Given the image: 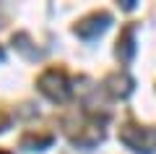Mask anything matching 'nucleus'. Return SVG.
<instances>
[{
	"label": "nucleus",
	"mask_w": 156,
	"mask_h": 154,
	"mask_svg": "<svg viewBox=\"0 0 156 154\" xmlns=\"http://www.w3.org/2000/svg\"><path fill=\"white\" fill-rule=\"evenodd\" d=\"M120 141L130 146L138 154H154L156 152V131L154 128H140V126H125L120 131Z\"/></svg>",
	"instance_id": "nucleus-1"
},
{
	"label": "nucleus",
	"mask_w": 156,
	"mask_h": 154,
	"mask_svg": "<svg viewBox=\"0 0 156 154\" xmlns=\"http://www.w3.org/2000/svg\"><path fill=\"white\" fill-rule=\"evenodd\" d=\"M39 89H42V94H47L52 102H65V99L70 97L68 78L62 76L60 71H47L44 76L39 78Z\"/></svg>",
	"instance_id": "nucleus-2"
},
{
	"label": "nucleus",
	"mask_w": 156,
	"mask_h": 154,
	"mask_svg": "<svg viewBox=\"0 0 156 154\" xmlns=\"http://www.w3.org/2000/svg\"><path fill=\"white\" fill-rule=\"evenodd\" d=\"M112 24V18H109V13H94V16H89L86 21H81L76 26V32H78V37H83V39H94L96 34H101L107 26Z\"/></svg>",
	"instance_id": "nucleus-3"
},
{
	"label": "nucleus",
	"mask_w": 156,
	"mask_h": 154,
	"mask_svg": "<svg viewBox=\"0 0 156 154\" xmlns=\"http://www.w3.org/2000/svg\"><path fill=\"white\" fill-rule=\"evenodd\" d=\"M107 86H109V92L115 94V97H128V94H133L135 81L128 73H115V76L107 78Z\"/></svg>",
	"instance_id": "nucleus-4"
},
{
	"label": "nucleus",
	"mask_w": 156,
	"mask_h": 154,
	"mask_svg": "<svg viewBox=\"0 0 156 154\" xmlns=\"http://www.w3.org/2000/svg\"><path fill=\"white\" fill-rule=\"evenodd\" d=\"M133 26L130 29H125V34L120 37V42H117V55H120V60H125L128 63L130 58L135 55V42H133Z\"/></svg>",
	"instance_id": "nucleus-5"
},
{
	"label": "nucleus",
	"mask_w": 156,
	"mask_h": 154,
	"mask_svg": "<svg viewBox=\"0 0 156 154\" xmlns=\"http://www.w3.org/2000/svg\"><path fill=\"white\" fill-rule=\"evenodd\" d=\"M0 60H3V50H0Z\"/></svg>",
	"instance_id": "nucleus-6"
},
{
	"label": "nucleus",
	"mask_w": 156,
	"mask_h": 154,
	"mask_svg": "<svg viewBox=\"0 0 156 154\" xmlns=\"http://www.w3.org/2000/svg\"><path fill=\"white\" fill-rule=\"evenodd\" d=\"M0 154H5V152H0Z\"/></svg>",
	"instance_id": "nucleus-7"
}]
</instances>
